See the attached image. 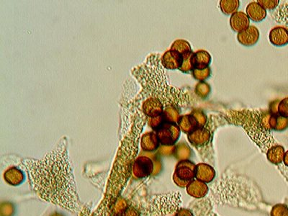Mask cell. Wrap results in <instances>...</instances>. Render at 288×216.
Returning <instances> with one entry per match:
<instances>
[{"mask_svg": "<svg viewBox=\"0 0 288 216\" xmlns=\"http://www.w3.org/2000/svg\"><path fill=\"white\" fill-rule=\"evenodd\" d=\"M277 114L280 116L288 119V98L281 100L277 106Z\"/></svg>", "mask_w": 288, "mask_h": 216, "instance_id": "cell-10", "label": "cell"}, {"mask_svg": "<svg viewBox=\"0 0 288 216\" xmlns=\"http://www.w3.org/2000/svg\"><path fill=\"white\" fill-rule=\"evenodd\" d=\"M268 125L270 129L284 131L288 127V119L280 116L278 114H272L269 117Z\"/></svg>", "mask_w": 288, "mask_h": 216, "instance_id": "cell-7", "label": "cell"}, {"mask_svg": "<svg viewBox=\"0 0 288 216\" xmlns=\"http://www.w3.org/2000/svg\"><path fill=\"white\" fill-rule=\"evenodd\" d=\"M273 216H288V208L286 205H277L273 209Z\"/></svg>", "mask_w": 288, "mask_h": 216, "instance_id": "cell-11", "label": "cell"}, {"mask_svg": "<svg viewBox=\"0 0 288 216\" xmlns=\"http://www.w3.org/2000/svg\"><path fill=\"white\" fill-rule=\"evenodd\" d=\"M237 37L241 44L245 46H252L259 40V32L254 26H249L247 29L238 33Z\"/></svg>", "mask_w": 288, "mask_h": 216, "instance_id": "cell-4", "label": "cell"}, {"mask_svg": "<svg viewBox=\"0 0 288 216\" xmlns=\"http://www.w3.org/2000/svg\"><path fill=\"white\" fill-rule=\"evenodd\" d=\"M270 43L275 46H284L288 44V29L282 26L272 28L269 36Z\"/></svg>", "mask_w": 288, "mask_h": 216, "instance_id": "cell-3", "label": "cell"}, {"mask_svg": "<svg viewBox=\"0 0 288 216\" xmlns=\"http://www.w3.org/2000/svg\"><path fill=\"white\" fill-rule=\"evenodd\" d=\"M284 149L282 146H275L269 149L268 157L273 164H279L284 161Z\"/></svg>", "mask_w": 288, "mask_h": 216, "instance_id": "cell-8", "label": "cell"}, {"mask_svg": "<svg viewBox=\"0 0 288 216\" xmlns=\"http://www.w3.org/2000/svg\"><path fill=\"white\" fill-rule=\"evenodd\" d=\"M280 1H259V3L262 5L265 10H273L278 5Z\"/></svg>", "mask_w": 288, "mask_h": 216, "instance_id": "cell-12", "label": "cell"}, {"mask_svg": "<svg viewBox=\"0 0 288 216\" xmlns=\"http://www.w3.org/2000/svg\"><path fill=\"white\" fill-rule=\"evenodd\" d=\"M235 118H238V124L245 129L249 136L256 142L260 148L268 149L270 145V131L268 119L260 112L242 111L233 112Z\"/></svg>", "mask_w": 288, "mask_h": 216, "instance_id": "cell-1", "label": "cell"}, {"mask_svg": "<svg viewBox=\"0 0 288 216\" xmlns=\"http://www.w3.org/2000/svg\"><path fill=\"white\" fill-rule=\"evenodd\" d=\"M162 66L168 69H177L182 68L184 63V56L181 53L171 49L165 53L162 57Z\"/></svg>", "mask_w": 288, "mask_h": 216, "instance_id": "cell-2", "label": "cell"}, {"mask_svg": "<svg viewBox=\"0 0 288 216\" xmlns=\"http://www.w3.org/2000/svg\"><path fill=\"white\" fill-rule=\"evenodd\" d=\"M230 24L233 31L240 33L249 27V18L244 12H236L231 15Z\"/></svg>", "mask_w": 288, "mask_h": 216, "instance_id": "cell-6", "label": "cell"}, {"mask_svg": "<svg viewBox=\"0 0 288 216\" xmlns=\"http://www.w3.org/2000/svg\"><path fill=\"white\" fill-rule=\"evenodd\" d=\"M284 161L286 166H288V151L285 153V154H284Z\"/></svg>", "mask_w": 288, "mask_h": 216, "instance_id": "cell-13", "label": "cell"}, {"mask_svg": "<svg viewBox=\"0 0 288 216\" xmlns=\"http://www.w3.org/2000/svg\"><path fill=\"white\" fill-rule=\"evenodd\" d=\"M247 16L254 22H261L267 16V11L259 2H253L247 7Z\"/></svg>", "mask_w": 288, "mask_h": 216, "instance_id": "cell-5", "label": "cell"}, {"mask_svg": "<svg viewBox=\"0 0 288 216\" xmlns=\"http://www.w3.org/2000/svg\"><path fill=\"white\" fill-rule=\"evenodd\" d=\"M239 1H221L220 6L221 10L226 15H231V14L236 12L237 9L239 7Z\"/></svg>", "mask_w": 288, "mask_h": 216, "instance_id": "cell-9", "label": "cell"}]
</instances>
